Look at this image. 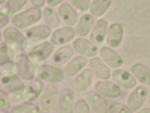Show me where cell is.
<instances>
[{
    "mask_svg": "<svg viewBox=\"0 0 150 113\" xmlns=\"http://www.w3.org/2000/svg\"><path fill=\"white\" fill-rule=\"evenodd\" d=\"M40 113V110L38 106L26 102L15 104L11 110V113Z\"/></svg>",
    "mask_w": 150,
    "mask_h": 113,
    "instance_id": "30",
    "label": "cell"
},
{
    "mask_svg": "<svg viewBox=\"0 0 150 113\" xmlns=\"http://www.w3.org/2000/svg\"><path fill=\"white\" fill-rule=\"evenodd\" d=\"M99 54L103 62L111 68H117L121 67L123 63L121 57L111 47L103 46L100 49Z\"/></svg>",
    "mask_w": 150,
    "mask_h": 113,
    "instance_id": "20",
    "label": "cell"
},
{
    "mask_svg": "<svg viewBox=\"0 0 150 113\" xmlns=\"http://www.w3.org/2000/svg\"><path fill=\"white\" fill-rule=\"evenodd\" d=\"M9 102V96L8 94L3 91L0 90V108L4 107L7 105Z\"/></svg>",
    "mask_w": 150,
    "mask_h": 113,
    "instance_id": "35",
    "label": "cell"
},
{
    "mask_svg": "<svg viewBox=\"0 0 150 113\" xmlns=\"http://www.w3.org/2000/svg\"><path fill=\"white\" fill-rule=\"evenodd\" d=\"M94 88L99 95L105 98L115 99L119 97L121 95L120 87L110 81H98L94 85Z\"/></svg>",
    "mask_w": 150,
    "mask_h": 113,
    "instance_id": "11",
    "label": "cell"
},
{
    "mask_svg": "<svg viewBox=\"0 0 150 113\" xmlns=\"http://www.w3.org/2000/svg\"><path fill=\"white\" fill-rule=\"evenodd\" d=\"M107 30L108 24L107 21L103 19L98 20L90 33L91 41L95 44H102L105 40Z\"/></svg>",
    "mask_w": 150,
    "mask_h": 113,
    "instance_id": "23",
    "label": "cell"
},
{
    "mask_svg": "<svg viewBox=\"0 0 150 113\" xmlns=\"http://www.w3.org/2000/svg\"><path fill=\"white\" fill-rule=\"evenodd\" d=\"M95 23V19L92 15H83L76 24L75 31L76 35L83 38L86 36L92 30Z\"/></svg>",
    "mask_w": 150,
    "mask_h": 113,
    "instance_id": "25",
    "label": "cell"
},
{
    "mask_svg": "<svg viewBox=\"0 0 150 113\" xmlns=\"http://www.w3.org/2000/svg\"><path fill=\"white\" fill-rule=\"evenodd\" d=\"M70 4L77 10L84 11L90 6V0H68Z\"/></svg>",
    "mask_w": 150,
    "mask_h": 113,
    "instance_id": "34",
    "label": "cell"
},
{
    "mask_svg": "<svg viewBox=\"0 0 150 113\" xmlns=\"http://www.w3.org/2000/svg\"><path fill=\"white\" fill-rule=\"evenodd\" d=\"M88 63V60L84 57L76 56L69 60L64 68V74L67 77H73L78 75L85 68Z\"/></svg>",
    "mask_w": 150,
    "mask_h": 113,
    "instance_id": "21",
    "label": "cell"
},
{
    "mask_svg": "<svg viewBox=\"0 0 150 113\" xmlns=\"http://www.w3.org/2000/svg\"><path fill=\"white\" fill-rule=\"evenodd\" d=\"M133 76L140 83L146 85H150V69L146 65L137 63L131 68Z\"/></svg>",
    "mask_w": 150,
    "mask_h": 113,
    "instance_id": "26",
    "label": "cell"
},
{
    "mask_svg": "<svg viewBox=\"0 0 150 113\" xmlns=\"http://www.w3.org/2000/svg\"><path fill=\"white\" fill-rule=\"evenodd\" d=\"M2 36L5 42L13 49L23 51L28 47V39L13 26H7L3 31Z\"/></svg>",
    "mask_w": 150,
    "mask_h": 113,
    "instance_id": "2",
    "label": "cell"
},
{
    "mask_svg": "<svg viewBox=\"0 0 150 113\" xmlns=\"http://www.w3.org/2000/svg\"><path fill=\"white\" fill-rule=\"evenodd\" d=\"M1 83L10 94L22 92L25 89L22 79L18 75L10 72L1 76Z\"/></svg>",
    "mask_w": 150,
    "mask_h": 113,
    "instance_id": "10",
    "label": "cell"
},
{
    "mask_svg": "<svg viewBox=\"0 0 150 113\" xmlns=\"http://www.w3.org/2000/svg\"><path fill=\"white\" fill-rule=\"evenodd\" d=\"M85 100L93 113H108V105L100 95L94 90H90L85 95Z\"/></svg>",
    "mask_w": 150,
    "mask_h": 113,
    "instance_id": "8",
    "label": "cell"
},
{
    "mask_svg": "<svg viewBox=\"0 0 150 113\" xmlns=\"http://www.w3.org/2000/svg\"><path fill=\"white\" fill-rule=\"evenodd\" d=\"M54 45L52 43L45 41L33 47L28 53L29 57L36 62L46 60L53 54Z\"/></svg>",
    "mask_w": 150,
    "mask_h": 113,
    "instance_id": "14",
    "label": "cell"
},
{
    "mask_svg": "<svg viewBox=\"0 0 150 113\" xmlns=\"http://www.w3.org/2000/svg\"><path fill=\"white\" fill-rule=\"evenodd\" d=\"M73 49L81 56L87 57H94L98 53V48L96 44L83 38H78L74 40Z\"/></svg>",
    "mask_w": 150,
    "mask_h": 113,
    "instance_id": "13",
    "label": "cell"
},
{
    "mask_svg": "<svg viewBox=\"0 0 150 113\" xmlns=\"http://www.w3.org/2000/svg\"><path fill=\"white\" fill-rule=\"evenodd\" d=\"M52 32V28L46 24H40L27 29L25 32V36L32 42H38L49 38Z\"/></svg>",
    "mask_w": 150,
    "mask_h": 113,
    "instance_id": "18",
    "label": "cell"
},
{
    "mask_svg": "<svg viewBox=\"0 0 150 113\" xmlns=\"http://www.w3.org/2000/svg\"><path fill=\"white\" fill-rule=\"evenodd\" d=\"M113 80L126 90H132L137 84L135 78L125 70L115 69L112 72Z\"/></svg>",
    "mask_w": 150,
    "mask_h": 113,
    "instance_id": "15",
    "label": "cell"
},
{
    "mask_svg": "<svg viewBox=\"0 0 150 113\" xmlns=\"http://www.w3.org/2000/svg\"><path fill=\"white\" fill-rule=\"evenodd\" d=\"M1 66H0V83H1Z\"/></svg>",
    "mask_w": 150,
    "mask_h": 113,
    "instance_id": "43",
    "label": "cell"
},
{
    "mask_svg": "<svg viewBox=\"0 0 150 113\" xmlns=\"http://www.w3.org/2000/svg\"><path fill=\"white\" fill-rule=\"evenodd\" d=\"M2 34L1 33V32H0V44H1V39H2Z\"/></svg>",
    "mask_w": 150,
    "mask_h": 113,
    "instance_id": "42",
    "label": "cell"
},
{
    "mask_svg": "<svg viewBox=\"0 0 150 113\" xmlns=\"http://www.w3.org/2000/svg\"><path fill=\"white\" fill-rule=\"evenodd\" d=\"M74 50L70 46H63L53 53L51 62L54 66L59 67L67 63L74 55Z\"/></svg>",
    "mask_w": 150,
    "mask_h": 113,
    "instance_id": "22",
    "label": "cell"
},
{
    "mask_svg": "<svg viewBox=\"0 0 150 113\" xmlns=\"http://www.w3.org/2000/svg\"><path fill=\"white\" fill-rule=\"evenodd\" d=\"M13 49L5 42L0 44V66L4 70L10 72L15 67Z\"/></svg>",
    "mask_w": 150,
    "mask_h": 113,
    "instance_id": "17",
    "label": "cell"
},
{
    "mask_svg": "<svg viewBox=\"0 0 150 113\" xmlns=\"http://www.w3.org/2000/svg\"><path fill=\"white\" fill-rule=\"evenodd\" d=\"M6 1V0H0V5L5 3Z\"/></svg>",
    "mask_w": 150,
    "mask_h": 113,
    "instance_id": "40",
    "label": "cell"
},
{
    "mask_svg": "<svg viewBox=\"0 0 150 113\" xmlns=\"http://www.w3.org/2000/svg\"><path fill=\"white\" fill-rule=\"evenodd\" d=\"M111 4V0H94L90 5L91 14L96 17L103 15Z\"/></svg>",
    "mask_w": 150,
    "mask_h": 113,
    "instance_id": "29",
    "label": "cell"
},
{
    "mask_svg": "<svg viewBox=\"0 0 150 113\" xmlns=\"http://www.w3.org/2000/svg\"><path fill=\"white\" fill-rule=\"evenodd\" d=\"M17 74L22 80L30 81L35 78V68L30 58L24 54L18 55L15 60Z\"/></svg>",
    "mask_w": 150,
    "mask_h": 113,
    "instance_id": "5",
    "label": "cell"
},
{
    "mask_svg": "<svg viewBox=\"0 0 150 113\" xmlns=\"http://www.w3.org/2000/svg\"><path fill=\"white\" fill-rule=\"evenodd\" d=\"M10 20L8 15L5 13H0V29L5 28L9 23Z\"/></svg>",
    "mask_w": 150,
    "mask_h": 113,
    "instance_id": "36",
    "label": "cell"
},
{
    "mask_svg": "<svg viewBox=\"0 0 150 113\" xmlns=\"http://www.w3.org/2000/svg\"><path fill=\"white\" fill-rule=\"evenodd\" d=\"M0 113H8L6 112V111H4V110H0Z\"/></svg>",
    "mask_w": 150,
    "mask_h": 113,
    "instance_id": "41",
    "label": "cell"
},
{
    "mask_svg": "<svg viewBox=\"0 0 150 113\" xmlns=\"http://www.w3.org/2000/svg\"><path fill=\"white\" fill-rule=\"evenodd\" d=\"M41 18L42 10L33 7L15 14L11 22L13 26L18 29H24L38 22Z\"/></svg>",
    "mask_w": 150,
    "mask_h": 113,
    "instance_id": "1",
    "label": "cell"
},
{
    "mask_svg": "<svg viewBox=\"0 0 150 113\" xmlns=\"http://www.w3.org/2000/svg\"><path fill=\"white\" fill-rule=\"evenodd\" d=\"M108 113H134L127 105L119 102H112L108 105Z\"/></svg>",
    "mask_w": 150,
    "mask_h": 113,
    "instance_id": "32",
    "label": "cell"
},
{
    "mask_svg": "<svg viewBox=\"0 0 150 113\" xmlns=\"http://www.w3.org/2000/svg\"><path fill=\"white\" fill-rule=\"evenodd\" d=\"M76 35L75 29L66 26L54 31L51 35V43L53 45H63L72 41Z\"/></svg>",
    "mask_w": 150,
    "mask_h": 113,
    "instance_id": "16",
    "label": "cell"
},
{
    "mask_svg": "<svg viewBox=\"0 0 150 113\" xmlns=\"http://www.w3.org/2000/svg\"><path fill=\"white\" fill-rule=\"evenodd\" d=\"M93 79V74L89 68L83 70L76 76L71 84V89L76 93H81L90 87Z\"/></svg>",
    "mask_w": 150,
    "mask_h": 113,
    "instance_id": "9",
    "label": "cell"
},
{
    "mask_svg": "<svg viewBox=\"0 0 150 113\" xmlns=\"http://www.w3.org/2000/svg\"><path fill=\"white\" fill-rule=\"evenodd\" d=\"M74 104V94L71 88L59 91L56 103L58 113H72Z\"/></svg>",
    "mask_w": 150,
    "mask_h": 113,
    "instance_id": "7",
    "label": "cell"
},
{
    "mask_svg": "<svg viewBox=\"0 0 150 113\" xmlns=\"http://www.w3.org/2000/svg\"><path fill=\"white\" fill-rule=\"evenodd\" d=\"M37 74L40 79L50 84L62 83L64 79L63 71L51 65L45 64L38 67Z\"/></svg>",
    "mask_w": 150,
    "mask_h": 113,
    "instance_id": "4",
    "label": "cell"
},
{
    "mask_svg": "<svg viewBox=\"0 0 150 113\" xmlns=\"http://www.w3.org/2000/svg\"><path fill=\"white\" fill-rule=\"evenodd\" d=\"M58 92L54 84L46 85L42 91L38 102L40 112L48 113L52 111L57 103Z\"/></svg>",
    "mask_w": 150,
    "mask_h": 113,
    "instance_id": "3",
    "label": "cell"
},
{
    "mask_svg": "<svg viewBox=\"0 0 150 113\" xmlns=\"http://www.w3.org/2000/svg\"><path fill=\"white\" fill-rule=\"evenodd\" d=\"M28 0H6L5 2V10L6 13L10 14H16L22 10Z\"/></svg>",
    "mask_w": 150,
    "mask_h": 113,
    "instance_id": "31",
    "label": "cell"
},
{
    "mask_svg": "<svg viewBox=\"0 0 150 113\" xmlns=\"http://www.w3.org/2000/svg\"><path fill=\"white\" fill-rule=\"evenodd\" d=\"M30 4L35 8H40L44 7L46 3V0H30Z\"/></svg>",
    "mask_w": 150,
    "mask_h": 113,
    "instance_id": "37",
    "label": "cell"
},
{
    "mask_svg": "<svg viewBox=\"0 0 150 113\" xmlns=\"http://www.w3.org/2000/svg\"><path fill=\"white\" fill-rule=\"evenodd\" d=\"M43 90V83L38 79H33L27 85L25 93L26 101H32L38 98Z\"/></svg>",
    "mask_w": 150,
    "mask_h": 113,
    "instance_id": "27",
    "label": "cell"
},
{
    "mask_svg": "<svg viewBox=\"0 0 150 113\" xmlns=\"http://www.w3.org/2000/svg\"><path fill=\"white\" fill-rule=\"evenodd\" d=\"M148 93V90L145 87L139 85L136 87L128 96L127 106L134 112H138L145 104Z\"/></svg>",
    "mask_w": 150,
    "mask_h": 113,
    "instance_id": "6",
    "label": "cell"
},
{
    "mask_svg": "<svg viewBox=\"0 0 150 113\" xmlns=\"http://www.w3.org/2000/svg\"><path fill=\"white\" fill-rule=\"evenodd\" d=\"M136 113H150V107L141 109L137 112Z\"/></svg>",
    "mask_w": 150,
    "mask_h": 113,
    "instance_id": "39",
    "label": "cell"
},
{
    "mask_svg": "<svg viewBox=\"0 0 150 113\" xmlns=\"http://www.w3.org/2000/svg\"><path fill=\"white\" fill-rule=\"evenodd\" d=\"M42 17L45 24L50 28L57 27L60 23V19L55 9L49 6H46L42 10Z\"/></svg>",
    "mask_w": 150,
    "mask_h": 113,
    "instance_id": "28",
    "label": "cell"
},
{
    "mask_svg": "<svg viewBox=\"0 0 150 113\" xmlns=\"http://www.w3.org/2000/svg\"><path fill=\"white\" fill-rule=\"evenodd\" d=\"M57 13L60 21L68 26L73 27L78 22V14L74 7L68 2H64L60 4Z\"/></svg>",
    "mask_w": 150,
    "mask_h": 113,
    "instance_id": "12",
    "label": "cell"
},
{
    "mask_svg": "<svg viewBox=\"0 0 150 113\" xmlns=\"http://www.w3.org/2000/svg\"><path fill=\"white\" fill-rule=\"evenodd\" d=\"M90 108L85 99L80 98L74 104L72 113H90Z\"/></svg>",
    "mask_w": 150,
    "mask_h": 113,
    "instance_id": "33",
    "label": "cell"
},
{
    "mask_svg": "<svg viewBox=\"0 0 150 113\" xmlns=\"http://www.w3.org/2000/svg\"><path fill=\"white\" fill-rule=\"evenodd\" d=\"M64 1V0H46V3L48 6L54 8L59 6Z\"/></svg>",
    "mask_w": 150,
    "mask_h": 113,
    "instance_id": "38",
    "label": "cell"
},
{
    "mask_svg": "<svg viewBox=\"0 0 150 113\" xmlns=\"http://www.w3.org/2000/svg\"><path fill=\"white\" fill-rule=\"evenodd\" d=\"M89 68L92 73L100 79L107 80L111 75L110 70L105 63L98 57H94L89 61Z\"/></svg>",
    "mask_w": 150,
    "mask_h": 113,
    "instance_id": "24",
    "label": "cell"
},
{
    "mask_svg": "<svg viewBox=\"0 0 150 113\" xmlns=\"http://www.w3.org/2000/svg\"><path fill=\"white\" fill-rule=\"evenodd\" d=\"M124 37V28L119 23L111 24L107 32V43L111 48L120 46Z\"/></svg>",
    "mask_w": 150,
    "mask_h": 113,
    "instance_id": "19",
    "label": "cell"
}]
</instances>
